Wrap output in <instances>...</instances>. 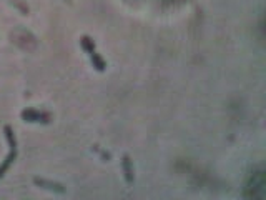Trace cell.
<instances>
[{
  "mask_svg": "<svg viewBox=\"0 0 266 200\" xmlns=\"http://www.w3.org/2000/svg\"><path fill=\"white\" fill-rule=\"evenodd\" d=\"M248 195L250 197H263L264 192V175L263 172H258L256 175H253V180L250 187H248Z\"/></svg>",
  "mask_w": 266,
  "mask_h": 200,
  "instance_id": "obj_1",
  "label": "cell"
}]
</instances>
